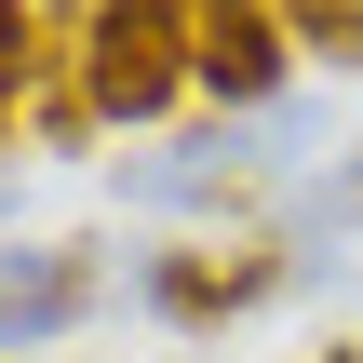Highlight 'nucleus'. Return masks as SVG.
<instances>
[{
	"label": "nucleus",
	"instance_id": "1",
	"mask_svg": "<svg viewBox=\"0 0 363 363\" xmlns=\"http://www.w3.org/2000/svg\"><path fill=\"white\" fill-rule=\"evenodd\" d=\"M202 67V0H94L81 27V94L94 121H162Z\"/></svg>",
	"mask_w": 363,
	"mask_h": 363
},
{
	"label": "nucleus",
	"instance_id": "4",
	"mask_svg": "<svg viewBox=\"0 0 363 363\" xmlns=\"http://www.w3.org/2000/svg\"><path fill=\"white\" fill-rule=\"evenodd\" d=\"M283 67H296V27H283V0H202V67H189V94H216V108H269L283 94Z\"/></svg>",
	"mask_w": 363,
	"mask_h": 363
},
{
	"label": "nucleus",
	"instance_id": "6",
	"mask_svg": "<svg viewBox=\"0 0 363 363\" xmlns=\"http://www.w3.org/2000/svg\"><path fill=\"white\" fill-rule=\"evenodd\" d=\"M283 27L310 67H363V0H283Z\"/></svg>",
	"mask_w": 363,
	"mask_h": 363
},
{
	"label": "nucleus",
	"instance_id": "7",
	"mask_svg": "<svg viewBox=\"0 0 363 363\" xmlns=\"http://www.w3.org/2000/svg\"><path fill=\"white\" fill-rule=\"evenodd\" d=\"M296 216H310V229H363V148H350V162H323V175L296 189Z\"/></svg>",
	"mask_w": 363,
	"mask_h": 363
},
{
	"label": "nucleus",
	"instance_id": "5",
	"mask_svg": "<svg viewBox=\"0 0 363 363\" xmlns=\"http://www.w3.org/2000/svg\"><path fill=\"white\" fill-rule=\"evenodd\" d=\"M27 94H40V0H0V135L27 121Z\"/></svg>",
	"mask_w": 363,
	"mask_h": 363
},
{
	"label": "nucleus",
	"instance_id": "3",
	"mask_svg": "<svg viewBox=\"0 0 363 363\" xmlns=\"http://www.w3.org/2000/svg\"><path fill=\"white\" fill-rule=\"evenodd\" d=\"M108 310V242H0V363Z\"/></svg>",
	"mask_w": 363,
	"mask_h": 363
},
{
	"label": "nucleus",
	"instance_id": "8",
	"mask_svg": "<svg viewBox=\"0 0 363 363\" xmlns=\"http://www.w3.org/2000/svg\"><path fill=\"white\" fill-rule=\"evenodd\" d=\"M310 363H363V350H350V337H337V350H310Z\"/></svg>",
	"mask_w": 363,
	"mask_h": 363
},
{
	"label": "nucleus",
	"instance_id": "9",
	"mask_svg": "<svg viewBox=\"0 0 363 363\" xmlns=\"http://www.w3.org/2000/svg\"><path fill=\"white\" fill-rule=\"evenodd\" d=\"M0 202H13V148H0Z\"/></svg>",
	"mask_w": 363,
	"mask_h": 363
},
{
	"label": "nucleus",
	"instance_id": "2",
	"mask_svg": "<svg viewBox=\"0 0 363 363\" xmlns=\"http://www.w3.org/2000/svg\"><path fill=\"white\" fill-rule=\"evenodd\" d=\"M283 283H296V242H283V229H242V242H175V256H148V310H162L175 337H216V323L269 310Z\"/></svg>",
	"mask_w": 363,
	"mask_h": 363
}]
</instances>
